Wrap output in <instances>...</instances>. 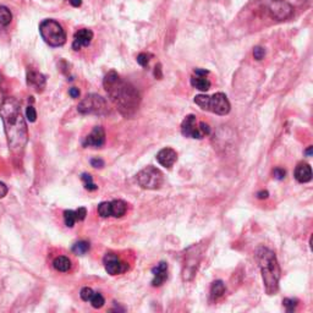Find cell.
<instances>
[{"label":"cell","mask_w":313,"mask_h":313,"mask_svg":"<svg viewBox=\"0 0 313 313\" xmlns=\"http://www.w3.org/2000/svg\"><path fill=\"white\" fill-rule=\"evenodd\" d=\"M69 94L71 96V98H79V97H80L79 88H76V87H72V88H70Z\"/></svg>","instance_id":"cell-37"},{"label":"cell","mask_w":313,"mask_h":313,"mask_svg":"<svg viewBox=\"0 0 313 313\" xmlns=\"http://www.w3.org/2000/svg\"><path fill=\"white\" fill-rule=\"evenodd\" d=\"M153 280H152V285L153 286H160L165 283L168 279V264L165 262H160L157 264L156 268H153Z\"/></svg>","instance_id":"cell-16"},{"label":"cell","mask_w":313,"mask_h":313,"mask_svg":"<svg viewBox=\"0 0 313 313\" xmlns=\"http://www.w3.org/2000/svg\"><path fill=\"white\" fill-rule=\"evenodd\" d=\"M110 207H112V217L114 218H121L127 210V204L121 199H115V201L110 202Z\"/></svg>","instance_id":"cell-20"},{"label":"cell","mask_w":313,"mask_h":313,"mask_svg":"<svg viewBox=\"0 0 313 313\" xmlns=\"http://www.w3.org/2000/svg\"><path fill=\"white\" fill-rule=\"evenodd\" d=\"M93 39V32L88 28H82L75 33L74 42H72V49L74 51H80L81 48L88 47Z\"/></svg>","instance_id":"cell-11"},{"label":"cell","mask_w":313,"mask_h":313,"mask_svg":"<svg viewBox=\"0 0 313 313\" xmlns=\"http://www.w3.org/2000/svg\"><path fill=\"white\" fill-rule=\"evenodd\" d=\"M64 220L65 225L67 228H72L75 225L76 220V215H75V210H65L64 212Z\"/></svg>","instance_id":"cell-24"},{"label":"cell","mask_w":313,"mask_h":313,"mask_svg":"<svg viewBox=\"0 0 313 313\" xmlns=\"http://www.w3.org/2000/svg\"><path fill=\"white\" fill-rule=\"evenodd\" d=\"M12 20V14L6 6H0V28H4L10 25Z\"/></svg>","instance_id":"cell-22"},{"label":"cell","mask_w":313,"mask_h":313,"mask_svg":"<svg viewBox=\"0 0 313 313\" xmlns=\"http://www.w3.org/2000/svg\"><path fill=\"white\" fill-rule=\"evenodd\" d=\"M82 180H84L85 182V189L88 190V191H94V190L98 189V186H97L96 184H93V181H92V176L89 174L82 175Z\"/></svg>","instance_id":"cell-27"},{"label":"cell","mask_w":313,"mask_h":313,"mask_svg":"<svg viewBox=\"0 0 313 313\" xmlns=\"http://www.w3.org/2000/svg\"><path fill=\"white\" fill-rule=\"evenodd\" d=\"M105 142V132L102 126H96L85 139L84 147H102Z\"/></svg>","instance_id":"cell-13"},{"label":"cell","mask_w":313,"mask_h":313,"mask_svg":"<svg viewBox=\"0 0 313 313\" xmlns=\"http://www.w3.org/2000/svg\"><path fill=\"white\" fill-rule=\"evenodd\" d=\"M151 57L152 55L146 54V53H141V54H139V57H137V62H139L141 66H147L149 62V57Z\"/></svg>","instance_id":"cell-31"},{"label":"cell","mask_w":313,"mask_h":313,"mask_svg":"<svg viewBox=\"0 0 313 313\" xmlns=\"http://www.w3.org/2000/svg\"><path fill=\"white\" fill-rule=\"evenodd\" d=\"M210 127L206 122L197 121L195 115H187L181 124V134L190 139L201 140L209 135Z\"/></svg>","instance_id":"cell-7"},{"label":"cell","mask_w":313,"mask_h":313,"mask_svg":"<svg viewBox=\"0 0 313 313\" xmlns=\"http://www.w3.org/2000/svg\"><path fill=\"white\" fill-rule=\"evenodd\" d=\"M195 103L201 109L217 115H227L230 112V102L224 93H215L213 96L199 94L195 97Z\"/></svg>","instance_id":"cell-4"},{"label":"cell","mask_w":313,"mask_h":313,"mask_svg":"<svg viewBox=\"0 0 313 313\" xmlns=\"http://www.w3.org/2000/svg\"><path fill=\"white\" fill-rule=\"evenodd\" d=\"M269 11L272 14V17H274V19L285 20L291 15L292 7L287 2L283 1V0H278V1H274L270 5Z\"/></svg>","instance_id":"cell-12"},{"label":"cell","mask_w":313,"mask_h":313,"mask_svg":"<svg viewBox=\"0 0 313 313\" xmlns=\"http://www.w3.org/2000/svg\"><path fill=\"white\" fill-rule=\"evenodd\" d=\"M91 165L93 168H103L104 162L102 159H98V158H94V159L91 160Z\"/></svg>","instance_id":"cell-35"},{"label":"cell","mask_w":313,"mask_h":313,"mask_svg":"<svg viewBox=\"0 0 313 313\" xmlns=\"http://www.w3.org/2000/svg\"><path fill=\"white\" fill-rule=\"evenodd\" d=\"M80 114L84 115H107L109 113L107 101L98 94H88L77 107Z\"/></svg>","instance_id":"cell-6"},{"label":"cell","mask_w":313,"mask_h":313,"mask_svg":"<svg viewBox=\"0 0 313 313\" xmlns=\"http://www.w3.org/2000/svg\"><path fill=\"white\" fill-rule=\"evenodd\" d=\"M209 74V71L204 69H195V75H199V76H207Z\"/></svg>","instance_id":"cell-39"},{"label":"cell","mask_w":313,"mask_h":313,"mask_svg":"<svg viewBox=\"0 0 313 313\" xmlns=\"http://www.w3.org/2000/svg\"><path fill=\"white\" fill-rule=\"evenodd\" d=\"M265 55V51L264 48H262V47H255L254 49V57L256 60H262L263 57H264Z\"/></svg>","instance_id":"cell-32"},{"label":"cell","mask_w":313,"mask_h":313,"mask_svg":"<svg viewBox=\"0 0 313 313\" xmlns=\"http://www.w3.org/2000/svg\"><path fill=\"white\" fill-rule=\"evenodd\" d=\"M69 2L70 4L72 5V6H75V7H79V6H81V4H82V0H69Z\"/></svg>","instance_id":"cell-41"},{"label":"cell","mask_w":313,"mask_h":313,"mask_svg":"<svg viewBox=\"0 0 313 313\" xmlns=\"http://www.w3.org/2000/svg\"><path fill=\"white\" fill-rule=\"evenodd\" d=\"M306 154H307V156H311V154H312V146L309 147V149L306 151Z\"/></svg>","instance_id":"cell-42"},{"label":"cell","mask_w":313,"mask_h":313,"mask_svg":"<svg viewBox=\"0 0 313 313\" xmlns=\"http://www.w3.org/2000/svg\"><path fill=\"white\" fill-rule=\"evenodd\" d=\"M26 116L29 122H34L37 120V113H36V109L33 108V105H28V107H27Z\"/></svg>","instance_id":"cell-30"},{"label":"cell","mask_w":313,"mask_h":313,"mask_svg":"<svg viewBox=\"0 0 313 313\" xmlns=\"http://www.w3.org/2000/svg\"><path fill=\"white\" fill-rule=\"evenodd\" d=\"M39 33L51 47H61L66 42V33L61 25L55 20H44L39 25Z\"/></svg>","instance_id":"cell-5"},{"label":"cell","mask_w":313,"mask_h":313,"mask_svg":"<svg viewBox=\"0 0 313 313\" xmlns=\"http://www.w3.org/2000/svg\"><path fill=\"white\" fill-rule=\"evenodd\" d=\"M93 294L94 292L91 287H84V289L81 290L80 296H81V299L84 300V301H89V300L92 299V296H93Z\"/></svg>","instance_id":"cell-29"},{"label":"cell","mask_w":313,"mask_h":313,"mask_svg":"<svg viewBox=\"0 0 313 313\" xmlns=\"http://www.w3.org/2000/svg\"><path fill=\"white\" fill-rule=\"evenodd\" d=\"M163 172L154 167H147L137 174V182L142 189L157 190L163 185Z\"/></svg>","instance_id":"cell-9"},{"label":"cell","mask_w":313,"mask_h":313,"mask_svg":"<svg viewBox=\"0 0 313 313\" xmlns=\"http://www.w3.org/2000/svg\"><path fill=\"white\" fill-rule=\"evenodd\" d=\"M295 179L301 184H306L312 180V169L307 163H301L295 169Z\"/></svg>","instance_id":"cell-17"},{"label":"cell","mask_w":313,"mask_h":313,"mask_svg":"<svg viewBox=\"0 0 313 313\" xmlns=\"http://www.w3.org/2000/svg\"><path fill=\"white\" fill-rule=\"evenodd\" d=\"M191 85L196 89L202 92H207L210 88V81L207 79V76H199L195 75L191 77Z\"/></svg>","instance_id":"cell-18"},{"label":"cell","mask_w":313,"mask_h":313,"mask_svg":"<svg viewBox=\"0 0 313 313\" xmlns=\"http://www.w3.org/2000/svg\"><path fill=\"white\" fill-rule=\"evenodd\" d=\"M27 85L32 87L34 91L39 92L46 87V77L36 70H28L27 71Z\"/></svg>","instance_id":"cell-15"},{"label":"cell","mask_w":313,"mask_h":313,"mask_svg":"<svg viewBox=\"0 0 313 313\" xmlns=\"http://www.w3.org/2000/svg\"><path fill=\"white\" fill-rule=\"evenodd\" d=\"M273 175H274L275 179L283 180L285 177V175H286V171H285L284 169H282V168H275V169L273 170Z\"/></svg>","instance_id":"cell-34"},{"label":"cell","mask_w":313,"mask_h":313,"mask_svg":"<svg viewBox=\"0 0 313 313\" xmlns=\"http://www.w3.org/2000/svg\"><path fill=\"white\" fill-rule=\"evenodd\" d=\"M91 246L87 241H79L72 246V252L75 255H85L89 251Z\"/></svg>","instance_id":"cell-23"},{"label":"cell","mask_w":313,"mask_h":313,"mask_svg":"<svg viewBox=\"0 0 313 313\" xmlns=\"http://www.w3.org/2000/svg\"><path fill=\"white\" fill-rule=\"evenodd\" d=\"M202 258V250L199 249V245L190 247L185 255L184 265H182V279L185 282H190L194 279L195 274L197 272L199 262Z\"/></svg>","instance_id":"cell-8"},{"label":"cell","mask_w":313,"mask_h":313,"mask_svg":"<svg viewBox=\"0 0 313 313\" xmlns=\"http://www.w3.org/2000/svg\"><path fill=\"white\" fill-rule=\"evenodd\" d=\"M225 284L222 282V280H217L212 284L210 286V300L212 301H217L218 299L223 296L225 294Z\"/></svg>","instance_id":"cell-19"},{"label":"cell","mask_w":313,"mask_h":313,"mask_svg":"<svg viewBox=\"0 0 313 313\" xmlns=\"http://www.w3.org/2000/svg\"><path fill=\"white\" fill-rule=\"evenodd\" d=\"M104 88L110 101L125 116H131L140 107L141 97L137 89L124 81L115 71H110L104 77Z\"/></svg>","instance_id":"cell-2"},{"label":"cell","mask_w":313,"mask_h":313,"mask_svg":"<svg viewBox=\"0 0 313 313\" xmlns=\"http://www.w3.org/2000/svg\"><path fill=\"white\" fill-rule=\"evenodd\" d=\"M98 214L102 218L112 217V207H110V202H102L98 206Z\"/></svg>","instance_id":"cell-25"},{"label":"cell","mask_w":313,"mask_h":313,"mask_svg":"<svg viewBox=\"0 0 313 313\" xmlns=\"http://www.w3.org/2000/svg\"><path fill=\"white\" fill-rule=\"evenodd\" d=\"M75 215H76V220L77 222H81V220H85L87 215V209L81 207V208L75 210Z\"/></svg>","instance_id":"cell-33"},{"label":"cell","mask_w":313,"mask_h":313,"mask_svg":"<svg viewBox=\"0 0 313 313\" xmlns=\"http://www.w3.org/2000/svg\"><path fill=\"white\" fill-rule=\"evenodd\" d=\"M104 265L105 270L108 272V274L110 275H117L122 274V273L126 272L129 269V265L125 262H122L116 255L114 254H107L104 257Z\"/></svg>","instance_id":"cell-10"},{"label":"cell","mask_w":313,"mask_h":313,"mask_svg":"<svg viewBox=\"0 0 313 313\" xmlns=\"http://www.w3.org/2000/svg\"><path fill=\"white\" fill-rule=\"evenodd\" d=\"M268 196H269V194H268V191H259L258 194H257V197H258L259 199H268Z\"/></svg>","instance_id":"cell-40"},{"label":"cell","mask_w":313,"mask_h":313,"mask_svg":"<svg viewBox=\"0 0 313 313\" xmlns=\"http://www.w3.org/2000/svg\"><path fill=\"white\" fill-rule=\"evenodd\" d=\"M154 76L157 77V79H162L163 77V74H162V65L158 64L156 66V70H154Z\"/></svg>","instance_id":"cell-38"},{"label":"cell","mask_w":313,"mask_h":313,"mask_svg":"<svg viewBox=\"0 0 313 313\" xmlns=\"http://www.w3.org/2000/svg\"><path fill=\"white\" fill-rule=\"evenodd\" d=\"M7 194V186L4 184V182H0V199L6 196Z\"/></svg>","instance_id":"cell-36"},{"label":"cell","mask_w":313,"mask_h":313,"mask_svg":"<svg viewBox=\"0 0 313 313\" xmlns=\"http://www.w3.org/2000/svg\"><path fill=\"white\" fill-rule=\"evenodd\" d=\"M0 116L4 124L9 148L12 153H20L26 146L28 134L19 102L11 97L5 98L0 105Z\"/></svg>","instance_id":"cell-1"},{"label":"cell","mask_w":313,"mask_h":313,"mask_svg":"<svg viewBox=\"0 0 313 313\" xmlns=\"http://www.w3.org/2000/svg\"><path fill=\"white\" fill-rule=\"evenodd\" d=\"M297 304H299V301H297L296 299H284L283 300V305H284V307L286 309V311L289 313L294 312L295 310H296Z\"/></svg>","instance_id":"cell-28"},{"label":"cell","mask_w":313,"mask_h":313,"mask_svg":"<svg viewBox=\"0 0 313 313\" xmlns=\"http://www.w3.org/2000/svg\"><path fill=\"white\" fill-rule=\"evenodd\" d=\"M89 301H91V305L94 307V309H102L105 304L104 297L102 296L99 292H94L93 296H92V299L89 300Z\"/></svg>","instance_id":"cell-26"},{"label":"cell","mask_w":313,"mask_h":313,"mask_svg":"<svg viewBox=\"0 0 313 313\" xmlns=\"http://www.w3.org/2000/svg\"><path fill=\"white\" fill-rule=\"evenodd\" d=\"M53 267H54L57 272L65 273L67 272V270H70V268H71V261H70L67 257L59 256L54 259V262H53Z\"/></svg>","instance_id":"cell-21"},{"label":"cell","mask_w":313,"mask_h":313,"mask_svg":"<svg viewBox=\"0 0 313 313\" xmlns=\"http://www.w3.org/2000/svg\"><path fill=\"white\" fill-rule=\"evenodd\" d=\"M157 160L162 167L170 169L177 160V153L172 148H163L158 152Z\"/></svg>","instance_id":"cell-14"},{"label":"cell","mask_w":313,"mask_h":313,"mask_svg":"<svg viewBox=\"0 0 313 313\" xmlns=\"http://www.w3.org/2000/svg\"><path fill=\"white\" fill-rule=\"evenodd\" d=\"M255 257H256V261L261 269L265 292L268 295L277 294V291L279 290V280L280 274H282L277 256L268 247L261 246L255 252Z\"/></svg>","instance_id":"cell-3"}]
</instances>
